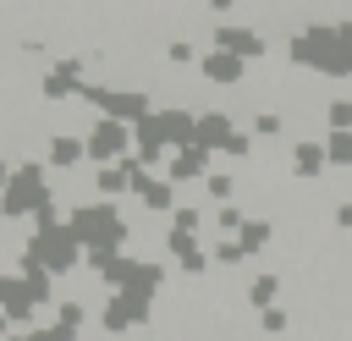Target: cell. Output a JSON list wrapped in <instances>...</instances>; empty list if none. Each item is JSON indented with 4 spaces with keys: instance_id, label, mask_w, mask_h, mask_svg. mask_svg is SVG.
Here are the masks:
<instances>
[{
    "instance_id": "obj_33",
    "label": "cell",
    "mask_w": 352,
    "mask_h": 341,
    "mask_svg": "<svg viewBox=\"0 0 352 341\" xmlns=\"http://www.w3.org/2000/svg\"><path fill=\"white\" fill-rule=\"evenodd\" d=\"M336 226H341V231H352V198H341V204H336Z\"/></svg>"
},
{
    "instance_id": "obj_28",
    "label": "cell",
    "mask_w": 352,
    "mask_h": 341,
    "mask_svg": "<svg viewBox=\"0 0 352 341\" xmlns=\"http://www.w3.org/2000/svg\"><path fill=\"white\" fill-rule=\"evenodd\" d=\"M324 121H330V132H352V99H330Z\"/></svg>"
},
{
    "instance_id": "obj_4",
    "label": "cell",
    "mask_w": 352,
    "mask_h": 341,
    "mask_svg": "<svg viewBox=\"0 0 352 341\" xmlns=\"http://www.w3.org/2000/svg\"><path fill=\"white\" fill-rule=\"evenodd\" d=\"M82 104H94L104 121H121V126H143L160 104L143 94V88H104V82H82V94H77Z\"/></svg>"
},
{
    "instance_id": "obj_1",
    "label": "cell",
    "mask_w": 352,
    "mask_h": 341,
    "mask_svg": "<svg viewBox=\"0 0 352 341\" xmlns=\"http://www.w3.org/2000/svg\"><path fill=\"white\" fill-rule=\"evenodd\" d=\"M66 226H72V236L82 242V264H88L94 275H99L110 258H121V253H126V236H132L126 214H121L116 204H104V198H94V204H72Z\"/></svg>"
},
{
    "instance_id": "obj_16",
    "label": "cell",
    "mask_w": 352,
    "mask_h": 341,
    "mask_svg": "<svg viewBox=\"0 0 352 341\" xmlns=\"http://www.w3.org/2000/svg\"><path fill=\"white\" fill-rule=\"evenodd\" d=\"M198 72H204L214 88H236V82L248 77V60H236V55H226V50H209V55H198Z\"/></svg>"
},
{
    "instance_id": "obj_35",
    "label": "cell",
    "mask_w": 352,
    "mask_h": 341,
    "mask_svg": "<svg viewBox=\"0 0 352 341\" xmlns=\"http://www.w3.org/2000/svg\"><path fill=\"white\" fill-rule=\"evenodd\" d=\"M11 336H16V330H11V319L0 314V341H11Z\"/></svg>"
},
{
    "instance_id": "obj_19",
    "label": "cell",
    "mask_w": 352,
    "mask_h": 341,
    "mask_svg": "<svg viewBox=\"0 0 352 341\" xmlns=\"http://www.w3.org/2000/svg\"><path fill=\"white\" fill-rule=\"evenodd\" d=\"M94 187H99V198H104V204H110V198H126V192H132V170H126V165L94 170Z\"/></svg>"
},
{
    "instance_id": "obj_3",
    "label": "cell",
    "mask_w": 352,
    "mask_h": 341,
    "mask_svg": "<svg viewBox=\"0 0 352 341\" xmlns=\"http://www.w3.org/2000/svg\"><path fill=\"white\" fill-rule=\"evenodd\" d=\"M77 264H82V242L72 236V226L33 231L22 242V258H16V270H50V275H72Z\"/></svg>"
},
{
    "instance_id": "obj_6",
    "label": "cell",
    "mask_w": 352,
    "mask_h": 341,
    "mask_svg": "<svg viewBox=\"0 0 352 341\" xmlns=\"http://www.w3.org/2000/svg\"><path fill=\"white\" fill-rule=\"evenodd\" d=\"M209 50H226V55H236V60H264L270 55V38H264V28H253V22H214L209 28Z\"/></svg>"
},
{
    "instance_id": "obj_9",
    "label": "cell",
    "mask_w": 352,
    "mask_h": 341,
    "mask_svg": "<svg viewBox=\"0 0 352 341\" xmlns=\"http://www.w3.org/2000/svg\"><path fill=\"white\" fill-rule=\"evenodd\" d=\"M82 82H88V72H82V60H77V55H60L55 66H44V72H38V94H44V104H66V99H77V94H82Z\"/></svg>"
},
{
    "instance_id": "obj_36",
    "label": "cell",
    "mask_w": 352,
    "mask_h": 341,
    "mask_svg": "<svg viewBox=\"0 0 352 341\" xmlns=\"http://www.w3.org/2000/svg\"><path fill=\"white\" fill-rule=\"evenodd\" d=\"M154 341H182V336H154Z\"/></svg>"
},
{
    "instance_id": "obj_26",
    "label": "cell",
    "mask_w": 352,
    "mask_h": 341,
    "mask_svg": "<svg viewBox=\"0 0 352 341\" xmlns=\"http://www.w3.org/2000/svg\"><path fill=\"white\" fill-rule=\"evenodd\" d=\"M209 258H214V264H242L248 248H242L236 236H214V242H209Z\"/></svg>"
},
{
    "instance_id": "obj_23",
    "label": "cell",
    "mask_w": 352,
    "mask_h": 341,
    "mask_svg": "<svg viewBox=\"0 0 352 341\" xmlns=\"http://www.w3.org/2000/svg\"><path fill=\"white\" fill-rule=\"evenodd\" d=\"M242 226H248V214L236 204H220L214 209V236H242Z\"/></svg>"
},
{
    "instance_id": "obj_22",
    "label": "cell",
    "mask_w": 352,
    "mask_h": 341,
    "mask_svg": "<svg viewBox=\"0 0 352 341\" xmlns=\"http://www.w3.org/2000/svg\"><path fill=\"white\" fill-rule=\"evenodd\" d=\"M204 192H209V198H214V209H220V204H231V198H236V176H231V170H209Z\"/></svg>"
},
{
    "instance_id": "obj_17",
    "label": "cell",
    "mask_w": 352,
    "mask_h": 341,
    "mask_svg": "<svg viewBox=\"0 0 352 341\" xmlns=\"http://www.w3.org/2000/svg\"><path fill=\"white\" fill-rule=\"evenodd\" d=\"M88 160V143L77 138V132H55L50 143H44V165H55V170H77Z\"/></svg>"
},
{
    "instance_id": "obj_13",
    "label": "cell",
    "mask_w": 352,
    "mask_h": 341,
    "mask_svg": "<svg viewBox=\"0 0 352 341\" xmlns=\"http://www.w3.org/2000/svg\"><path fill=\"white\" fill-rule=\"evenodd\" d=\"M209 170H214V154L198 148V143H192V148H176L170 165H165V176H170L176 187H182V182H209Z\"/></svg>"
},
{
    "instance_id": "obj_11",
    "label": "cell",
    "mask_w": 352,
    "mask_h": 341,
    "mask_svg": "<svg viewBox=\"0 0 352 341\" xmlns=\"http://www.w3.org/2000/svg\"><path fill=\"white\" fill-rule=\"evenodd\" d=\"M165 253H170V264L187 275V280H198L214 258H209V242L204 236H187V231H165Z\"/></svg>"
},
{
    "instance_id": "obj_15",
    "label": "cell",
    "mask_w": 352,
    "mask_h": 341,
    "mask_svg": "<svg viewBox=\"0 0 352 341\" xmlns=\"http://www.w3.org/2000/svg\"><path fill=\"white\" fill-rule=\"evenodd\" d=\"M160 286H165V264H154V258H138V270H132V280L116 292V297H132V302H148L154 308V297H160Z\"/></svg>"
},
{
    "instance_id": "obj_32",
    "label": "cell",
    "mask_w": 352,
    "mask_h": 341,
    "mask_svg": "<svg viewBox=\"0 0 352 341\" xmlns=\"http://www.w3.org/2000/svg\"><path fill=\"white\" fill-rule=\"evenodd\" d=\"M253 154V132H236L231 143H226V160H248Z\"/></svg>"
},
{
    "instance_id": "obj_18",
    "label": "cell",
    "mask_w": 352,
    "mask_h": 341,
    "mask_svg": "<svg viewBox=\"0 0 352 341\" xmlns=\"http://www.w3.org/2000/svg\"><path fill=\"white\" fill-rule=\"evenodd\" d=\"M242 292H248V308H253V314H264V308H280V302H275V297H280V275H275V270H258V275H253Z\"/></svg>"
},
{
    "instance_id": "obj_20",
    "label": "cell",
    "mask_w": 352,
    "mask_h": 341,
    "mask_svg": "<svg viewBox=\"0 0 352 341\" xmlns=\"http://www.w3.org/2000/svg\"><path fill=\"white\" fill-rule=\"evenodd\" d=\"M236 242H242V248H248V258H253V253H264V248L275 242V226H270L264 214H248V226H242V236H236Z\"/></svg>"
},
{
    "instance_id": "obj_2",
    "label": "cell",
    "mask_w": 352,
    "mask_h": 341,
    "mask_svg": "<svg viewBox=\"0 0 352 341\" xmlns=\"http://www.w3.org/2000/svg\"><path fill=\"white\" fill-rule=\"evenodd\" d=\"M50 198H55V187H50L44 160H22L6 182V192H0V220H33Z\"/></svg>"
},
{
    "instance_id": "obj_31",
    "label": "cell",
    "mask_w": 352,
    "mask_h": 341,
    "mask_svg": "<svg viewBox=\"0 0 352 341\" xmlns=\"http://www.w3.org/2000/svg\"><path fill=\"white\" fill-rule=\"evenodd\" d=\"M286 324H292L286 308H264V314H258V330H264V336H286Z\"/></svg>"
},
{
    "instance_id": "obj_7",
    "label": "cell",
    "mask_w": 352,
    "mask_h": 341,
    "mask_svg": "<svg viewBox=\"0 0 352 341\" xmlns=\"http://www.w3.org/2000/svg\"><path fill=\"white\" fill-rule=\"evenodd\" d=\"M121 165L132 170V198H138L148 214H176V209H182V198H176V182H170L165 170H154V176H148V170H138L132 160H121Z\"/></svg>"
},
{
    "instance_id": "obj_10",
    "label": "cell",
    "mask_w": 352,
    "mask_h": 341,
    "mask_svg": "<svg viewBox=\"0 0 352 341\" xmlns=\"http://www.w3.org/2000/svg\"><path fill=\"white\" fill-rule=\"evenodd\" d=\"M94 319H99V330H104V336H132V330H143V324L154 319V308H148V302H132V297H116V292H110V297L99 302V314H94Z\"/></svg>"
},
{
    "instance_id": "obj_24",
    "label": "cell",
    "mask_w": 352,
    "mask_h": 341,
    "mask_svg": "<svg viewBox=\"0 0 352 341\" xmlns=\"http://www.w3.org/2000/svg\"><path fill=\"white\" fill-rule=\"evenodd\" d=\"M324 154H330V165L352 170V132H324Z\"/></svg>"
},
{
    "instance_id": "obj_12",
    "label": "cell",
    "mask_w": 352,
    "mask_h": 341,
    "mask_svg": "<svg viewBox=\"0 0 352 341\" xmlns=\"http://www.w3.org/2000/svg\"><path fill=\"white\" fill-rule=\"evenodd\" d=\"M236 132H242V126H236V116H226V110H198V148L226 154V143H231Z\"/></svg>"
},
{
    "instance_id": "obj_27",
    "label": "cell",
    "mask_w": 352,
    "mask_h": 341,
    "mask_svg": "<svg viewBox=\"0 0 352 341\" xmlns=\"http://www.w3.org/2000/svg\"><path fill=\"white\" fill-rule=\"evenodd\" d=\"M280 126H286V116H275V110H258V116L248 121L253 138H280Z\"/></svg>"
},
{
    "instance_id": "obj_30",
    "label": "cell",
    "mask_w": 352,
    "mask_h": 341,
    "mask_svg": "<svg viewBox=\"0 0 352 341\" xmlns=\"http://www.w3.org/2000/svg\"><path fill=\"white\" fill-rule=\"evenodd\" d=\"M165 60H170V66H198V55H192L187 38H170V44H165Z\"/></svg>"
},
{
    "instance_id": "obj_5",
    "label": "cell",
    "mask_w": 352,
    "mask_h": 341,
    "mask_svg": "<svg viewBox=\"0 0 352 341\" xmlns=\"http://www.w3.org/2000/svg\"><path fill=\"white\" fill-rule=\"evenodd\" d=\"M82 143H88V165H99V170H110V165L132 160V148H138L132 126H121V121H104V116H99V121L82 132Z\"/></svg>"
},
{
    "instance_id": "obj_25",
    "label": "cell",
    "mask_w": 352,
    "mask_h": 341,
    "mask_svg": "<svg viewBox=\"0 0 352 341\" xmlns=\"http://www.w3.org/2000/svg\"><path fill=\"white\" fill-rule=\"evenodd\" d=\"M165 231H187V236H198V231H204V209H198V204H182V209L170 214Z\"/></svg>"
},
{
    "instance_id": "obj_29",
    "label": "cell",
    "mask_w": 352,
    "mask_h": 341,
    "mask_svg": "<svg viewBox=\"0 0 352 341\" xmlns=\"http://www.w3.org/2000/svg\"><path fill=\"white\" fill-rule=\"evenodd\" d=\"M11 341H77V336H66L60 324H38V330H16Z\"/></svg>"
},
{
    "instance_id": "obj_34",
    "label": "cell",
    "mask_w": 352,
    "mask_h": 341,
    "mask_svg": "<svg viewBox=\"0 0 352 341\" xmlns=\"http://www.w3.org/2000/svg\"><path fill=\"white\" fill-rule=\"evenodd\" d=\"M11 170H16V165H6V154H0V192H6V182H11Z\"/></svg>"
},
{
    "instance_id": "obj_14",
    "label": "cell",
    "mask_w": 352,
    "mask_h": 341,
    "mask_svg": "<svg viewBox=\"0 0 352 341\" xmlns=\"http://www.w3.org/2000/svg\"><path fill=\"white\" fill-rule=\"evenodd\" d=\"M330 170V154H324V138H297L292 143V176L297 182H314Z\"/></svg>"
},
{
    "instance_id": "obj_8",
    "label": "cell",
    "mask_w": 352,
    "mask_h": 341,
    "mask_svg": "<svg viewBox=\"0 0 352 341\" xmlns=\"http://www.w3.org/2000/svg\"><path fill=\"white\" fill-rule=\"evenodd\" d=\"M0 314L11 319V330H38V302H33V292H28V280L16 275V270H0Z\"/></svg>"
},
{
    "instance_id": "obj_21",
    "label": "cell",
    "mask_w": 352,
    "mask_h": 341,
    "mask_svg": "<svg viewBox=\"0 0 352 341\" xmlns=\"http://www.w3.org/2000/svg\"><path fill=\"white\" fill-rule=\"evenodd\" d=\"M50 324H60L66 336H82V324H88V302H77V297H60L55 302V319Z\"/></svg>"
}]
</instances>
